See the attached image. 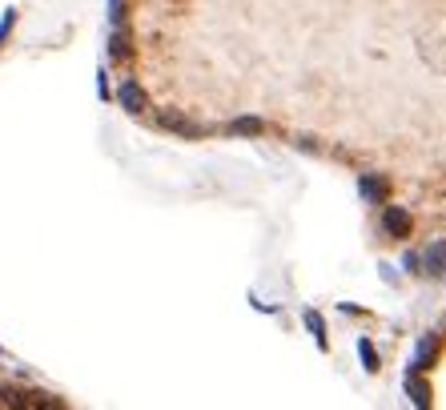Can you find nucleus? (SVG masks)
<instances>
[{
	"instance_id": "f8f14e48",
	"label": "nucleus",
	"mask_w": 446,
	"mask_h": 410,
	"mask_svg": "<svg viewBox=\"0 0 446 410\" xmlns=\"http://www.w3.org/2000/svg\"><path fill=\"white\" fill-rule=\"evenodd\" d=\"M125 16H129V4H125V0H109V21L113 25H125Z\"/></svg>"
},
{
	"instance_id": "0eeeda50",
	"label": "nucleus",
	"mask_w": 446,
	"mask_h": 410,
	"mask_svg": "<svg viewBox=\"0 0 446 410\" xmlns=\"http://www.w3.org/2000/svg\"><path fill=\"white\" fill-rule=\"evenodd\" d=\"M358 189H362V198H366V201H374V205H378V201H386V181H382V177L362 173Z\"/></svg>"
},
{
	"instance_id": "f03ea898",
	"label": "nucleus",
	"mask_w": 446,
	"mask_h": 410,
	"mask_svg": "<svg viewBox=\"0 0 446 410\" xmlns=\"http://www.w3.org/2000/svg\"><path fill=\"white\" fill-rule=\"evenodd\" d=\"M434 354H438V334H426L418 342V354H414V362H410V374H422L434 362Z\"/></svg>"
},
{
	"instance_id": "6e6552de",
	"label": "nucleus",
	"mask_w": 446,
	"mask_h": 410,
	"mask_svg": "<svg viewBox=\"0 0 446 410\" xmlns=\"http://www.w3.org/2000/svg\"><path fill=\"white\" fill-rule=\"evenodd\" d=\"M229 133L234 137H261L265 133V121L261 117H237V121H229Z\"/></svg>"
},
{
	"instance_id": "ddd939ff",
	"label": "nucleus",
	"mask_w": 446,
	"mask_h": 410,
	"mask_svg": "<svg viewBox=\"0 0 446 410\" xmlns=\"http://www.w3.org/2000/svg\"><path fill=\"white\" fill-rule=\"evenodd\" d=\"M13 25H16V13H4V16H0V45H4V37L13 33Z\"/></svg>"
},
{
	"instance_id": "9b49d317",
	"label": "nucleus",
	"mask_w": 446,
	"mask_h": 410,
	"mask_svg": "<svg viewBox=\"0 0 446 410\" xmlns=\"http://www.w3.org/2000/svg\"><path fill=\"white\" fill-rule=\"evenodd\" d=\"M358 358L366 362V370H378V350H374L370 338H358Z\"/></svg>"
},
{
	"instance_id": "39448f33",
	"label": "nucleus",
	"mask_w": 446,
	"mask_h": 410,
	"mask_svg": "<svg viewBox=\"0 0 446 410\" xmlns=\"http://www.w3.org/2000/svg\"><path fill=\"white\" fill-rule=\"evenodd\" d=\"M157 125L161 129H173V133H181V137H198V133H205V129H198V125H189L181 113H161L157 117Z\"/></svg>"
},
{
	"instance_id": "2eb2a0df",
	"label": "nucleus",
	"mask_w": 446,
	"mask_h": 410,
	"mask_svg": "<svg viewBox=\"0 0 446 410\" xmlns=\"http://www.w3.org/2000/svg\"><path fill=\"white\" fill-rule=\"evenodd\" d=\"M0 406H8V390L4 386H0Z\"/></svg>"
},
{
	"instance_id": "20e7f679",
	"label": "nucleus",
	"mask_w": 446,
	"mask_h": 410,
	"mask_svg": "<svg viewBox=\"0 0 446 410\" xmlns=\"http://www.w3.org/2000/svg\"><path fill=\"white\" fill-rule=\"evenodd\" d=\"M422 270L430 273V278L446 273V241H434V246H426V254H422Z\"/></svg>"
},
{
	"instance_id": "9d476101",
	"label": "nucleus",
	"mask_w": 446,
	"mask_h": 410,
	"mask_svg": "<svg viewBox=\"0 0 446 410\" xmlns=\"http://www.w3.org/2000/svg\"><path fill=\"white\" fill-rule=\"evenodd\" d=\"M306 326H310L314 342L326 350V322H322V314H318V310H306Z\"/></svg>"
},
{
	"instance_id": "f257e3e1",
	"label": "nucleus",
	"mask_w": 446,
	"mask_h": 410,
	"mask_svg": "<svg viewBox=\"0 0 446 410\" xmlns=\"http://www.w3.org/2000/svg\"><path fill=\"white\" fill-rule=\"evenodd\" d=\"M117 101H121V109H125V113H133V117H141V113L149 109L145 89L137 85V81H121V89H117Z\"/></svg>"
},
{
	"instance_id": "7ed1b4c3",
	"label": "nucleus",
	"mask_w": 446,
	"mask_h": 410,
	"mask_svg": "<svg viewBox=\"0 0 446 410\" xmlns=\"http://www.w3.org/2000/svg\"><path fill=\"white\" fill-rule=\"evenodd\" d=\"M382 225H386V234L406 237V234H410V213H406V210H398V205H386V213H382Z\"/></svg>"
},
{
	"instance_id": "1a4fd4ad",
	"label": "nucleus",
	"mask_w": 446,
	"mask_h": 410,
	"mask_svg": "<svg viewBox=\"0 0 446 410\" xmlns=\"http://www.w3.org/2000/svg\"><path fill=\"white\" fill-rule=\"evenodd\" d=\"M129 33H125V25H113V37H109V57L113 61H125L129 57Z\"/></svg>"
},
{
	"instance_id": "423d86ee",
	"label": "nucleus",
	"mask_w": 446,
	"mask_h": 410,
	"mask_svg": "<svg viewBox=\"0 0 446 410\" xmlns=\"http://www.w3.org/2000/svg\"><path fill=\"white\" fill-rule=\"evenodd\" d=\"M402 386H406L410 402H414V406H418V410H426V406H430V386L422 382L418 374H406V382H402Z\"/></svg>"
},
{
	"instance_id": "4468645a",
	"label": "nucleus",
	"mask_w": 446,
	"mask_h": 410,
	"mask_svg": "<svg viewBox=\"0 0 446 410\" xmlns=\"http://www.w3.org/2000/svg\"><path fill=\"white\" fill-rule=\"evenodd\" d=\"M406 270L410 273H422V254H406Z\"/></svg>"
}]
</instances>
